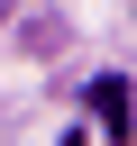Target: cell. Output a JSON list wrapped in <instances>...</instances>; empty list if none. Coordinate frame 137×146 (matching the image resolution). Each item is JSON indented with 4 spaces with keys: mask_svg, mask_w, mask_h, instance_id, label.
Returning <instances> with one entry per match:
<instances>
[{
    "mask_svg": "<svg viewBox=\"0 0 137 146\" xmlns=\"http://www.w3.org/2000/svg\"><path fill=\"white\" fill-rule=\"evenodd\" d=\"M91 119H110V137H119V128H128V91H119V82H91Z\"/></svg>",
    "mask_w": 137,
    "mask_h": 146,
    "instance_id": "1",
    "label": "cell"
},
{
    "mask_svg": "<svg viewBox=\"0 0 137 146\" xmlns=\"http://www.w3.org/2000/svg\"><path fill=\"white\" fill-rule=\"evenodd\" d=\"M64 146H82V137H64Z\"/></svg>",
    "mask_w": 137,
    "mask_h": 146,
    "instance_id": "2",
    "label": "cell"
}]
</instances>
